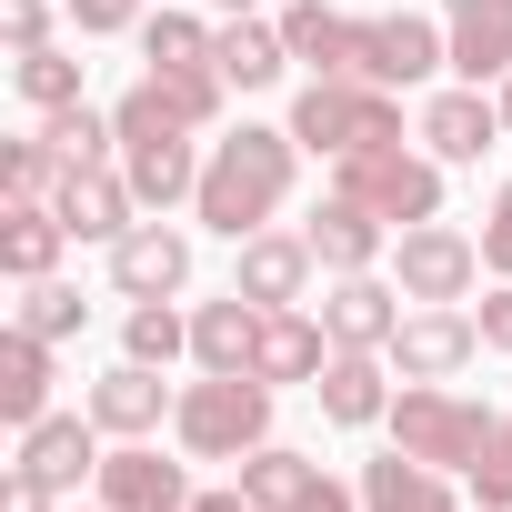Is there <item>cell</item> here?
<instances>
[{"label":"cell","mask_w":512,"mask_h":512,"mask_svg":"<svg viewBox=\"0 0 512 512\" xmlns=\"http://www.w3.org/2000/svg\"><path fill=\"white\" fill-rule=\"evenodd\" d=\"M292 171H302V141H292V121H282V131L241 121L231 141H211L191 211H201L221 241H251V231H272V211L292 201Z\"/></svg>","instance_id":"1"},{"label":"cell","mask_w":512,"mask_h":512,"mask_svg":"<svg viewBox=\"0 0 512 512\" xmlns=\"http://www.w3.org/2000/svg\"><path fill=\"white\" fill-rule=\"evenodd\" d=\"M181 452L191 462H241V452H262L272 442V382L262 372H201L171 412Z\"/></svg>","instance_id":"2"},{"label":"cell","mask_w":512,"mask_h":512,"mask_svg":"<svg viewBox=\"0 0 512 512\" xmlns=\"http://www.w3.org/2000/svg\"><path fill=\"white\" fill-rule=\"evenodd\" d=\"M332 191L362 201V211L392 221V231L442 221V161H432V151H402V141H382V151H342V161H332Z\"/></svg>","instance_id":"3"},{"label":"cell","mask_w":512,"mask_h":512,"mask_svg":"<svg viewBox=\"0 0 512 512\" xmlns=\"http://www.w3.org/2000/svg\"><path fill=\"white\" fill-rule=\"evenodd\" d=\"M382 422H392V442H402L412 462H432V472H472L502 412L462 402L452 382H412V392H392V412H382Z\"/></svg>","instance_id":"4"},{"label":"cell","mask_w":512,"mask_h":512,"mask_svg":"<svg viewBox=\"0 0 512 512\" xmlns=\"http://www.w3.org/2000/svg\"><path fill=\"white\" fill-rule=\"evenodd\" d=\"M292 141L322 151V161L382 151V141H402V101H392L382 81H312V91L292 101Z\"/></svg>","instance_id":"5"},{"label":"cell","mask_w":512,"mask_h":512,"mask_svg":"<svg viewBox=\"0 0 512 512\" xmlns=\"http://www.w3.org/2000/svg\"><path fill=\"white\" fill-rule=\"evenodd\" d=\"M432 71H452V31H442V21H422V11H382V21H362V71H352V81L412 91V81H432Z\"/></svg>","instance_id":"6"},{"label":"cell","mask_w":512,"mask_h":512,"mask_svg":"<svg viewBox=\"0 0 512 512\" xmlns=\"http://www.w3.org/2000/svg\"><path fill=\"white\" fill-rule=\"evenodd\" d=\"M392 282H402V302H462L482 282V241H462L442 221H412L392 241Z\"/></svg>","instance_id":"7"},{"label":"cell","mask_w":512,"mask_h":512,"mask_svg":"<svg viewBox=\"0 0 512 512\" xmlns=\"http://www.w3.org/2000/svg\"><path fill=\"white\" fill-rule=\"evenodd\" d=\"M322 332H332V352H392V332H402V282H382V272H332Z\"/></svg>","instance_id":"8"},{"label":"cell","mask_w":512,"mask_h":512,"mask_svg":"<svg viewBox=\"0 0 512 512\" xmlns=\"http://www.w3.org/2000/svg\"><path fill=\"white\" fill-rule=\"evenodd\" d=\"M472 352H482V322H472V312H452V302H422V312H402V332H392L402 382H452Z\"/></svg>","instance_id":"9"},{"label":"cell","mask_w":512,"mask_h":512,"mask_svg":"<svg viewBox=\"0 0 512 512\" xmlns=\"http://www.w3.org/2000/svg\"><path fill=\"white\" fill-rule=\"evenodd\" d=\"M181 282H191V241H181V231L131 221V231L111 241V292H121V302H171Z\"/></svg>","instance_id":"10"},{"label":"cell","mask_w":512,"mask_h":512,"mask_svg":"<svg viewBox=\"0 0 512 512\" xmlns=\"http://www.w3.org/2000/svg\"><path fill=\"white\" fill-rule=\"evenodd\" d=\"M111 452H101V422L91 412H41L31 432H21V472L31 482H51V492H81V472H101Z\"/></svg>","instance_id":"11"},{"label":"cell","mask_w":512,"mask_h":512,"mask_svg":"<svg viewBox=\"0 0 512 512\" xmlns=\"http://www.w3.org/2000/svg\"><path fill=\"white\" fill-rule=\"evenodd\" d=\"M241 302H262V312H292L312 292V241L302 231H251L241 241V272H231Z\"/></svg>","instance_id":"12"},{"label":"cell","mask_w":512,"mask_h":512,"mask_svg":"<svg viewBox=\"0 0 512 512\" xmlns=\"http://www.w3.org/2000/svg\"><path fill=\"white\" fill-rule=\"evenodd\" d=\"M492 141H512V131H502V101H482L472 81H462V91H432V101H422V151H432L442 171H452V161H482Z\"/></svg>","instance_id":"13"},{"label":"cell","mask_w":512,"mask_h":512,"mask_svg":"<svg viewBox=\"0 0 512 512\" xmlns=\"http://www.w3.org/2000/svg\"><path fill=\"white\" fill-rule=\"evenodd\" d=\"M442 31H452V71L472 91L512 81V0H442Z\"/></svg>","instance_id":"14"},{"label":"cell","mask_w":512,"mask_h":512,"mask_svg":"<svg viewBox=\"0 0 512 512\" xmlns=\"http://www.w3.org/2000/svg\"><path fill=\"white\" fill-rule=\"evenodd\" d=\"M91 482H101V502H111V512H191V482H181V462H161L151 442H121V452H111Z\"/></svg>","instance_id":"15"},{"label":"cell","mask_w":512,"mask_h":512,"mask_svg":"<svg viewBox=\"0 0 512 512\" xmlns=\"http://www.w3.org/2000/svg\"><path fill=\"white\" fill-rule=\"evenodd\" d=\"M282 41H292V61H312V81H352L362 71V21L332 11V0H292Z\"/></svg>","instance_id":"16"},{"label":"cell","mask_w":512,"mask_h":512,"mask_svg":"<svg viewBox=\"0 0 512 512\" xmlns=\"http://www.w3.org/2000/svg\"><path fill=\"white\" fill-rule=\"evenodd\" d=\"M161 412H181V402L161 392V362H131V352H121V372H101V382H91V422H101V432H121V442L161 432Z\"/></svg>","instance_id":"17"},{"label":"cell","mask_w":512,"mask_h":512,"mask_svg":"<svg viewBox=\"0 0 512 512\" xmlns=\"http://www.w3.org/2000/svg\"><path fill=\"white\" fill-rule=\"evenodd\" d=\"M211 71H221L231 91H272V81L292 71V41H282V21H251V11H231V21L211 31Z\"/></svg>","instance_id":"18"},{"label":"cell","mask_w":512,"mask_h":512,"mask_svg":"<svg viewBox=\"0 0 512 512\" xmlns=\"http://www.w3.org/2000/svg\"><path fill=\"white\" fill-rule=\"evenodd\" d=\"M201 161H211V151H191V131H161V141H121V171H131L141 211H171V201H191V191H201Z\"/></svg>","instance_id":"19"},{"label":"cell","mask_w":512,"mask_h":512,"mask_svg":"<svg viewBox=\"0 0 512 512\" xmlns=\"http://www.w3.org/2000/svg\"><path fill=\"white\" fill-rule=\"evenodd\" d=\"M61 221H71V241H121L131 231V211H141V191H131V171H71L61 181V201H51Z\"/></svg>","instance_id":"20"},{"label":"cell","mask_w":512,"mask_h":512,"mask_svg":"<svg viewBox=\"0 0 512 512\" xmlns=\"http://www.w3.org/2000/svg\"><path fill=\"white\" fill-rule=\"evenodd\" d=\"M322 362H332V332L292 302V312H262V342H251V372L262 382H322Z\"/></svg>","instance_id":"21"},{"label":"cell","mask_w":512,"mask_h":512,"mask_svg":"<svg viewBox=\"0 0 512 512\" xmlns=\"http://www.w3.org/2000/svg\"><path fill=\"white\" fill-rule=\"evenodd\" d=\"M312 392H322V422H342V432H372V422L392 412V382H382V352H332Z\"/></svg>","instance_id":"22"},{"label":"cell","mask_w":512,"mask_h":512,"mask_svg":"<svg viewBox=\"0 0 512 512\" xmlns=\"http://www.w3.org/2000/svg\"><path fill=\"white\" fill-rule=\"evenodd\" d=\"M362 512H462V502H452V472H432L392 442L382 462H362Z\"/></svg>","instance_id":"23"},{"label":"cell","mask_w":512,"mask_h":512,"mask_svg":"<svg viewBox=\"0 0 512 512\" xmlns=\"http://www.w3.org/2000/svg\"><path fill=\"white\" fill-rule=\"evenodd\" d=\"M382 231H392V221H372V211L342 201V191L302 221V241H312V262H322V272H372V262H382Z\"/></svg>","instance_id":"24"},{"label":"cell","mask_w":512,"mask_h":512,"mask_svg":"<svg viewBox=\"0 0 512 512\" xmlns=\"http://www.w3.org/2000/svg\"><path fill=\"white\" fill-rule=\"evenodd\" d=\"M61 241H71V221L51 201H11V221H0V272H11V282H51Z\"/></svg>","instance_id":"25"},{"label":"cell","mask_w":512,"mask_h":512,"mask_svg":"<svg viewBox=\"0 0 512 512\" xmlns=\"http://www.w3.org/2000/svg\"><path fill=\"white\" fill-rule=\"evenodd\" d=\"M41 412H51V342L11 322V342H0V422L31 432Z\"/></svg>","instance_id":"26"},{"label":"cell","mask_w":512,"mask_h":512,"mask_svg":"<svg viewBox=\"0 0 512 512\" xmlns=\"http://www.w3.org/2000/svg\"><path fill=\"white\" fill-rule=\"evenodd\" d=\"M251 342H262V302H201L191 312V362L201 372H251Z\"/></svg>","instance_id":"27"},{"label":"cell","mask_w":512,"mask_h":512,"mask_svg":"<svg viewBox=\"0 0 512 512\" xmlns=\"http://www.w3.org/2000/svg\"><path fill=\"white\" fill-rule=\"evenodd\" d=\"M241 492L262 502V512H302V502L322 492V462L292 452V442H262V452H241Z\"/></svg>","instance_id":"28"},{"label":"cell","mask_w":512,"mask_h":512,"mask_svg":"<svg viewBox=\"0 0 512 512\" xmlns=\"http://www.w3.org/2000/svg\"><path fill=\"white\" fill-rule=\"evenodd\" d=\"M41 141H51V161H61V171H101V161L121 151V121H111V111H91V101H71V111H41Z\"/></svg>","instance_id":"29"},{"label":"cell","mask_w":512,"mask_h":512,"mask_svg":"<svg viewBox=\"0 0 512 512\" xmlns=\"http://www.w3.org/2000/svg\"><path fill=\"white\" fill-rule=\"evenodd\" d=\"M11 91H21L31 111H71V101H81V61L51 51V41H41V51H11Z\"/></svg>","instance_id":"30"},{"label":"cell","mask_w":512,"mask_h":512,"mask_svg":"<svg viewBox=\"0 0 512 512\" xmlns=\"http://www.w3.org/2000/svg\"><path fill=\"white\" fill-rule=\"evenodd\" d=\"M121 352H131V362H161V372H171V362L191 352V322H181L171 302H131V322H121Z\"/></svg>","instance_id":"31"},{"label":"cell","mask_w":512,"mask_h":512,"mask_svg":"<svg viewBox=\"0 0 512 512\" xmlns=\"http://www.w3.org/2000/svg\"><path fill=\"white\" fill-rule=\"evenodd\" d=\"M141 61H151V71H191V61H211V31H201L191 11H151V21H141Z\"/></svg>","instance_id":"32"},{"label":"cell","mask_w":512,"mask_h":512,"mask_svg":"<svg viewBox=\"0 0 512 512\" xmlns=\"http://www.w3.org/2000/svg\"><path fill=\"white\" fill-rule=\"evenodd\" d=\"M151 91L171 101V121H191V131H211V121H221V91H231V81H221L211 61H191V71H151Z\"/></svg>","instance_id":"33"},{"label":"cell","mask_w":512,"mask_h":512,"mask_svg":"<svg viewBox=\"0 0 512 512\" xmlns=\"http://www.w3.org/2000/svg\"><path fill=\"white\" fill-rule=\"evenodd\" d=\"M91 322V302L71 292V282H21V332H41V342H71Z\"/></svg>","instance_id":"34"},{"label":"cell","mask_w":512,"mask_h":512,"mask_svg":"<svg viewBox=\"0 0 512 512\" xmlns=\"http://www.w3.org/2000/svg\"><path fill=\"white\" fill-rule=\"evenodd\" d=\"M0 181H11V201H61V161H51V141H11L0 151Z\"/></svg>","instance_id":"35"},{"label":"cell","mask_w":512,"mask_h":512,"mask_svg":"<svg viewBox=\"0 0 512 512\" xmlns=\"http://www.w3.org/2000/svg\"><path fill=\"white\" fill-rule=\"evenodd\" d=\"M472 492H482L492 512H512V412L492 422V442H482V462H472Z\"/></svg>","instance_id":"36"},{"label":"cell","mask_w":512,"mask_h":512,"mask_svg":"<svg viewBox=\"0 0 512 512\" xmlns=\"http://www.w3.org/2000/svg\"><path fill=\"white\" fill-rule=\"evenodd\" d=\"M0 41H11V51H41V41H51V0H0Z\"/></svg>","instance_id":"37"},{"label":"cell","mask_w":512,"mask_h":512,"mask_svg":"<svg viewBox=\"0 0 512 512\" xmlns=\"http://www.w3.org/2000/svg\"><path fill=\"white\" fill-rule=\"evenodd\" d=\"M71 21H81V41H111L141 21V0H71Z\"/></svg>","instance_id":"38"},{"label":"cell","mask_w":512,"mask_h":512,"mask_svg":"<svg viewBox=\"0 0 512 512\" xmlns=\"http://www.w3.org/2000/svg\"><path fill=\"white\" fill-rule=\"evenodd\" d=\"M482 262H492V272L512 282V181L492 191V221H482Z\"/></svg>","instance_id":"39"},{"label":"cell","mask_w":512,"mask_h":512,"mask_svg":"<svg viewBox=\"0 0 512 512\" xmlns=\"http://www.w3.org/2000/svg\"><path fill=\"white\" fill-rule=\"evenodd\" d=\"M472 322H482V352H512V282H502V292H482V312H472Z\"/></svg>","instance_id":"40"},{"label":"cell","mask_w":512,"mask_h":512,"mask_svg":"<svg viewBox=\"0 0 512 512\" xmlns=\"http://www.w3.org/2000/svg\"><path fill=\"white\" fill-rule=\"evenodd\" d=\"M51 502H61V492H51V482H31V472L11 462V482H0V512H51Z\"/></svg>","instance_id":"41"},{"label":"cell","mask_w":512,"mask_h":512,"mask_svg":"<svg viewBox=\"0 0 512 512\" xmlns=\"http://www.w3.org/2000/svg\"><path fill=\"white\" fill-rule=\"evenodd\" d=\"M191 512H262V502H251V492H201Z\"/></svg>","instance_id":"42"},{"label":"cell","mask_w":512,"mask_h":512,"mask_svg":"<svg viewBox=\"0 0 512 512\" xmlns=\"http://www.w3.org/2000/svg\"><path fill=\"white\" fill-rule=\"evenodd\" d=\"M492 101H502V131H512V81H502V91H492Z\"/></svg>","instance_id":"43"},{"label":"cell","mask_w":512,"mask_h":512,"mask_svg":"<svg viewBox=\"0 0 512 512\" xmlns=\"http://www.w3.org/2000/svg\"><path fill=\"white\" fill-rule=\"evenodd\" d=\"M221 11H262V0H221Z\"/></svg>","instance_id":"44"},{"label":"cell","mask_w":512,"mask_h":512,"mask_svg":"<svg viewBox=\"0 0 512 512\" xmlns=\"http://www.w3.org/2000/svg\"><path fill=\"white\" fill-rule=\"evenodd\" d=\"M482 512H492V502H482Z\"/></svg>","instance_id":"45"}]
</instances>
